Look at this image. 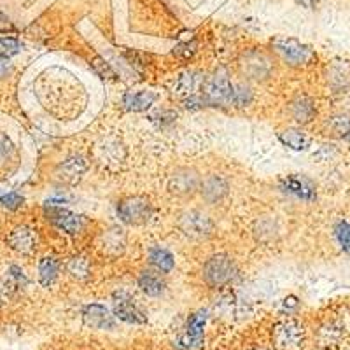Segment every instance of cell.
Returning a JSON list of instances; mask_svg holds the SVG:
<instances>
[{
  "label": "cell",
  "instance_id": "cell-37",
  "mask_svg": "<svg viewBox=\"0 0 350 350\" xmlns=\"http://www.w3.org/2000/svg\"><path fill=\"white\" fill-rule=\"evenodd\" d=\"M303 5H306V8H312V5H315L319 2V0H299Z\"/></svg>",
  "mask_w": 350,
  "mask_h": 350
},
{
  "label": "cell",
  "instance_id": "cell-38",
  "mask_svg": "<svg viewBox=\"0 0 350 350\" xmlns=\"http://www.w3.org/2000/svg\"><path fill=\"white\" fill-rule=\"evenodd\" d=\"M249 350H267L265 347H254V349H249Z\"/></svg>",
  "mask_w": 350,
  "mask_h": 350
},
{
  "label": "cell",
  "instance_id": "cell-10",
  "mask_svg": "<svg viewBox=\"0 0 350 350\" xmlns=\"http://www.w3.org/2000/svg\"><path fill=\"white\" fill-rule=\"evenodd\" d=\"M114 315L128 324H144L148 321V317L140 310L135 299L123 291L114 295Z\"/></svg>",
  "mask_w": 350,
  "mask_h": 350
},
{
  "label": "cell",
  "instance_id": "cell-29",
  "mask_svg": "<svg viewBox=\"0 0 350 350\" xmlns=\"http://www.w3.org/2000/svg\"><path fill=\"white\" fill-rule=\"evenodd\" d=\"M340 336H342V331H340L338 327H334L333 324H327V326H324L323 329H321V333H319L321 345H333V343L338 342Z\"/></svg>",
  "mask_w": 350,
  "mask_h": 350
},
{
  "label": "cell",
  "instance_id": "cell-3",
  "mask_svg": "<svg viewBox=\"0 0 350 350\" xmlns=\"http://www.w3.org/2000/svg\"><path fill=\"white\" fill-rule=\"evenodd\" d=\"M237 277L235 262L228 256L217 254L212 256L205 267H203V280L211 287H223L230 284Z\"/></svg>",
  "mask_w": 350,
  "mask_h": 350
},
{
  "label": "cell",
  "instance_id": "cell-35",
  "mask_svg": "<svg viewBox=\"0 0 350 350\" xmlns=\"http://www.w3.org/2000/svg\"><path fill=\"white\" fill-rule=\"evenodd\" d=\"M9 68H11V64H9V58H8V56H4V55H0V77L5 76Z\"/></svg>",
  "mask_w": 350,
  "mask_h": 350
},
{
  "label": "cell",
  "instance_id": "cell-1",
  "mask_svg": "<svg viewBox=\"0 0 350 350\" xmlns=\"http://www.w3.org/2000/svg\"><path fill=\"white\" fill-rule=\"evenodd\" d=\"M233 90L235 86L231 84L228 72L224 68H219L208 79L203 81L202 96L205 100V105L226 107L233 104Z\"/></svg>",
  "mask_w": 350,
  "mask_h": 350
},
{
  "label": "cell",
  "instance_id": "cell-24",
  "mask_svg": "<svg viewBox=\"0 0 350 350\" xmlns=\"http://www.w3.org/2000/svg\"><path fill=\"white\" fill-rule=\"evenodd\" d=\"M58 270H60V262L56 261L55 258L48 256L42 258L39 262V277L42 286H51L58 277Z\"/></svg>",
  "mask_w": 350,
  "mask_h": 350
},
{
  "label": "cell",
  "instance_id": "cell-16",
  "mask_svg": "<svg viewBox=\"0 0 350 350\" xmlns=\"http://www.w3.org/2000/svg\"><path fill=\"white\" fill-rule=\"evenodd\" d=\"M203 77H200L195 72H187L177 79L174 86V95L180 96V98H189V96L202 95L203 88Z\"/></svg>",
  "mask_w": 350,
  "mask_h": 350
},
{
  "label": "cell",
  "instance_id": "cell-7",
  "mask_svg": "<svg viewBox=\"0 0 350 350\" xmlns=\"http://www.w3.org/2000/svg\"><path fill=\"white\" fill-rule=\"evenodd\" d=\"M200 183H202V177L195 168L183 167L177 168L170 175L168 189H170L172 195L179 196V198H187V196L195 195L196 189H200Z\"/></svg>",
  "mask_w": 350,
  "mask_h": 350
},
{
  "label": "cell",
  "instance_id": "cell-34",
  "mask_svg": "<svg viewBox=\"0 0 350 350\" xmlns=\"http://www.w3.org/2000/svg\"><path fill=\"white\" fill-rule=\"evenodd\" d=\"M12 30H14V27H12V23L9 21V18L5 16L4 12L0 11V33L12 32Z\"/></svg>",
  "mask_w": 350,
  "mask_h": 350
},
{
  "label": "cell",
  "instance_id": "cell-9",
  "mask_svg": "<svg viewBox=\"0 0 350 350\" xmlns=\"http://www.w3.org/2000/svg\"><path fill=\"white\" fill-rule=\"evenodd\" d=\"M46 215H48V219L56 228H60L62 231H65L68 235H77V233H81V231L84 230V226L88 224L84 215L74 214V212L67 211V208L64 207H53V205H48Z\"/></svg>",
  "mask_w": 350,
  "mask_h": 350
},
{
  "label": "cell",
  "instance_id": "cell-5",
  "mask_svg": "<svg viewBox=\"0 0 350 350\" xmlns=\"http://www.w3.org/2000/svg\"><path fill=\"white\" fill-rule=\"evenodd\" d=\"M207 310H198L187 319L186 327L177 340L179 350H200L205 340V324H207Z\"/></svg>",
  "mask_w": 350,
  "mask_h": 350
},
{
  "label": "cell",
  "instance_id": "cell-25",
  "mask_svg": "<svg viewBox=\"0 0 350 350\" xmlns=\"http://www.w3.org/2000/svg\"><path fill=\"white\" fill-rule=\"evenodd\" d=\"M327 128L333 135L340 139H350V118L349 116H333L327 123Z\"/></svg>",
  "mask_w": 350,
  "mask_h": 350
},
{
  "label": "cell",
  "instance_id": "cell-21",
  "mask_svg": "<svg viewBox=\"0 0 350 350\" xmlns=\"http://www.w3.org/2000/svg\"><path fill=\"white\" fill-rule=\"evenodd\" d=\"M104 252L107 254H121L124 249V235L123 231L118 230V228H112V230L105 231L104 237H102V242H100Z\"/></svg>",
  "mask_w": 350,
  "mask_h": 350
},
{
  "label": "cell",
  "instance_id": "cell-17",
  "mask_svg": "<svg viewBox=\"0 0 350 350\" xmlns=\"http://www.w3.org/2000/svg\"><path fill=\"white\" fill-rule=\"evenodd\" d=\"M315 114H317L315 102L312 98H308V96H296V98L291 102V116H293V120L298 121V123H310L315 118Z\"/></svg>",
  "mask_w": 350,
  "mask_h": 350
},
{
  "label": "cell",
  "instance_id": "cell-31",
  "mask_svg": "<svg viewBox=\"0 0 350 350\" xmlns=\"http://www.w3.org/2000/svg\"><path fill=\"white\" fill-rule=\"evenodd\" d=\"M195 48L196 44L193 42V40L191 42H189V40H187V42H180L179 46L174 49V55L180 56V58H191L193 53H195Z\"/></svg>",
  "mask_w": 350,
  "mask_h": 350
},
{
  "label": "cell",
  "instance_id": "cell-11",
  "mask_svg": "<svg viewBox=\"0 0 350 350\" xmlns=\"http://www.w3.org/2000/svg\"><path fill=\"white\" fill-rule=\"evenodd\" d=\"M280 189L284 193L296 196V198L306 200V202H312L315 198V184L305 175H287L280 180Z\"/></svg>",
  "mask_w": 350,
  "mask_h": 350
},
{
  "label": "cell",
  "instance_id": "cell-2",
  "mask_svg": "<svg viewBox=\"0 0 350 350\" xmlns=\"http://www.w3.org/2000/svg\"><path fill=\"white\" fill-rule=\"evenodd\" d=\"M271 338L277 350H301L305 347V327L295 319H286L275 324Z\"/></svg>",
  "mask_w": 350,
  "mask_h": 350
},
{
  "label": "cell",
  "instance_id": "cell-4",
  "mask_svg": "<svg viewBox=\"0 0 350 350\" xmlns=\"http://www.w3.org/2000/svg\"><path fill=\"white\" fill-rule=\"evenodd\" d=\"M118 215L123 223L139 226L146 224L152 215V205L146 196H128L118 205Z\"/></svg>",
  "mask_w": 350,
  "mask_h": 350
},
{
  "label": "cell",
  "instance_id": "cell-26",
  "mask_svg": "<svg viewBox=\"0 0 350 350\" xmlns=\"http://www.w3.org/2000/svg\"><path fill=\"white\" fill-rule=\"evenodd\" d=\"M67 270L72 277L84 279L90 273V262H88L86 258H72L67 265Z\"/></svg>",
  "mask_w": 350,
  "mask_h": 350
},
{
  "label": "cell",
  "instance_id": "cell-19",
  "mask_svg": "<svg viewBox=\"0 0 350 350\" xmlns=\"http://www.w3.org/2000/svg\"><path fill=\"white\" fill-rule=\"evenodd\" d=\"M156 98H158V95L154 92H148V90H142V92H128L123 96V105L124 109L133 112L148 111L154 104Z\"/></svg>",
  "mask_w": 350,
  "mask_h": 350
},
{
  "label": "cell",
  "instance_id": "cell-18",
  "mask_svg": "<svg viewBox=\"0 0 350 350\" xmlns=\"http://www.w3.org/2000/svg\"><path fill=\"white\" fill-rule=\"evenodd\" d=\"M36 233L27 226H20L16 230H12L11 235L8 237V243L11 245V249L18 252H30L36 247Z\"/></svg>",
  "mask_w": 350,
  "mask_h": 350
},
{
  "label": "cell",
  "instance_id": "cell-22",
  "mask_svg": "<svg viewBox=\"0 0 350 350\" xmlns=\"http://www.w3.org/2000/svg\"><path fill=\"white\" fill-rule=\"evenodd\" d=\"M280 140L286 144L287 148L293 149V151H303L310 144V139H308L305 131L296 130V128H287V130H284L280 133Z\"/></svg>",
  "mask_w": 350,
  "mask_h": 350
},
{
  "label": "cell",
  "instance_id": "cell-28",
  "mask_svg": "<svg viewBox=\"0 0 350 350\" xmlns=\"http://www.w3.org/2000/svg\"><path fill=\"white\" fill-rule=\"evenodd\" d=\"M251 100H252L251 88L243 86V84L235 86V90H233V105H237V107H245V105L251 104Z\"/></svg>",
  "mask_w": 350,
  "mask_h": 350
},
{
  "label": "cell",
  "instance_id": "cell-14",
  "mask_svg": "<svg viewBox=\"0 0 350 350\" xmlns=\"http://www.w3.org/2000/svg\"><path fill=\"white\" fill-rule=\"evenodd\" d=\"M200 191L202 196L207 200L208 203H217L226 196L228 193V184L223 177L219 175H208L200 183Z\"/></svg>",
  "mask_w": 350,
  "mask_h": 350
},
{
  "label": "cell",
  "instance_id": "cell-23",
  "mask_svg": "<svg viewBox=\"0 0 350 350\" xmlns=\"http://www.w3.org/2000/svg\"><path fill=\"white\" fill-rule=\"evenodd\" d=\"M149 262L152 267L158 268V271H163V273H168V271L174 270V256L167 251V249H161V247H152L149 251Z\"/></svg>",
  "mask_w": 350,
  "mask_h": 350
},
{
  "label": "cell",
  "instance_id": "cell-13",
  "mask_svg": "<svg viewBox=\"0 0 350 350\" xmlns=\"http://www.w3.org/2000/svg\"><path fill=\"white\" fill-rule=\"evenodd\" d=\"M240 65H242L243 74L251 77V79H265L273 70V64L261 53H252Z\"/></svg>",
  "mask_w": 350,
  "mask_h": 350
},
{
  "label": "cell",
  "instance_id": "cell-33",
  "mask_svg": "<svg viewBox=\"0 0 350 350\" xmlns=\"http://www.w3.org/2000/svg\"><path fill=\"white\" fill-rule=\"evenodd\" d=\"M95 68L104 77H114V72H112V68L109 67L107 64H104V62L100 60V58H96V60H95Z\"/></svg>",
  "mask_w": 350,
  "mask_h": 350
},
{
  "label": "cell",
  "instance_id": "cell-12",
  "mask_svg": "<svg viewBox=\"0 0 350 350\" xmlns=\"http://www.w3.org/2000/svg\"><path fill=\"white\" fill-rule=\"evenodd\" d=\"M84 324L92 329H114V315H111L109 308H105L100 303H92V305L84 306L83 310Z\"/></svg>",
  "mask_w": 350,
  "mask_h": 350
},
{
  "label": "cell",
  "instance_id": "cell-30",
  "mask_svg": "<svg viewBox=\"0 0 350 350\" xmlns=\"http://www.w3.org/2000/svg\"><path fill=\"white\" fill-rule=\"evenodd\" d=\"M0 203L5 208H9V211H16V208H20L23 205V196H20L18 193H9V195L0 198Z\"/></svg>",
  "mask_w": 350,
  "mask_h": 350
},
{
  "label": "cell",
  "instance_id": "cell-27",
  "mask_svg": "<svg viewBox=\"0 0 350 350\" xmlns=\"http://www.w3.org/2000/svg\"><path fill=\"white\" fill-rule=\"evenodd\" d=\"M334 237L338 240V243L342 245L343 251L350 256V223L347 221H340L334 228Z\"/></svg>",
  "mask_w": 350,
  "mask_h": 350
},
{
  "label": "cell",
  "instance_id": "cell-8",
  "mask_svg": "<svg viewBox=\"0 0 350 350\" xmlns=\"http://www.w3.org/2000/svg\"><path fill=\"white\" fill-rule=\"evenodd\" d=\"M275 51L282 56V60L287 62L289 65H305L314 58V51H312L306 44H301L296 39H279L275 40Z\"/></svg>",
  "mask_w": 350,
  "mask_h": 350
},
{
  "label": "cell",
  "instance_id": "cell-32",
  "mask_svg": "<svg viewBox=\"0 0 350 350\" xmlns=\"http://www.w3.org/2000/svg\"><path fill=\"white\" fill-rule=\"evenodd\" d=\"M0 44H2V48L8 53H18L21 49V44L16 37H0Z\"/></svg>",
  "mask_w": 350,
  "mask_h": 350
},
{
  "label": "cell",
  "instance_id": "cell-6",
  "mask_svg": "<svg viewBox=\"0 0 350 350\" xmlns=\"http://www.w3.org/2000/svg\"><path fill=\"white\" fill-rule=\"evenodd\" d=\"M179 228L191 239H207L214 233V221L202 211H186L179 215Z\"/></svg>",
  "mask_w": 350,
  "mask_h": 350
},
{
  "label": "cell",
  "instance_id": "cell-20",
  "mask_svg": "<svg viewBox=\"0 0 350 350\" xmlns=\"http://www.w3.org/2000/svg\"><path fill=\"white\" fill-rule=\"evenodd\" d=\"M139 286L148 296H161L165 293V289H167V282L163 280V277L156 273V271L149 270L140 273Z\"/></svg>",
  "mask_w": 350,
  "mask_h": 350
},
{
  "label": "cell",
  "instance_id": "cell-36",
  "mask_svg": "<svg viewBox=\"0 0 350 350\" xmlns=\"http://www.w3.org/2000/svg\"><path fill=\"white\" fill-rule=\"evenodd\" d=\"M284 306H286V308H296V306H298V299H296L295 296H289V298L284 299Z\"/></svg>",
  "mask_w": 350,
  "mask_h": 350
},
{
  "label": "cell",
  "instance_id": "cell-15",
  "mask_svg": "<svg viewBox=\"0 0 350 350\" xmlns=\"http://www.w3.org/2000/svg\"><path fill=\"white\" fill-rule=\"evenodd\" d=\"M86 167L88 163L83 156H70L58 168V177L67 184H76L83 177L84 172H86Z\"/></svg>",
  "mask_w": 350,
  "mask_h": 350
}]
</instances>
